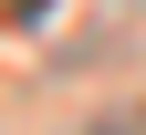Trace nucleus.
I'll list each match as a JSON object with an SVG mask.
<instances>
[{"label":"nucleus","mask_w":146,"mask_h":135,"mask_svg":"<svg viewBox=\"0 0 146 135\" xmlns=\"http://www.w3.org/2000/svg\"><path fill=\"white\" fill-rule=\"evenodd\" d=\"M84 135H146V104H115V114H94Z\"/></svg>","instance_id":"nucleus-1"}]
</instances>
